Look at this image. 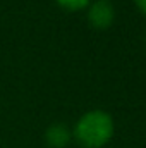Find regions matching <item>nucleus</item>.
I'll use <instances>...</instances> for the list:
<instances>
[{
  "label": "nucleus",
  "mask_w": 146,
  "mask_h": 148,
  "mask_svg": "<svg viewBox=\"0 0 146 148\" xmlns=\"http://www.w3.org/2000/svg\"><path fill=\"white\" fill-rule=\"evenodd\" d=\"M115 19V10L107 0H96L88 7V23L95 29H107Z\"/></svg>",
  "instance_id": "nucleus-2"
},
{
  "label": "nucleus",
  "mask_w": 146,
  "mask_h": 148,
  "mask_svg": "<svg viewBox=\"0 0 146 148\" xmlns=\"http://www.w3.org/2000/svg\"><path fill=\"white\" fill-rule=\"evenodd\" d=\"M59 7L65 9V10H71V12H76V10H83L89 5V0H55Z\"/></svg>",
  "instance_id": "nucleus-4"
},
{
  "label": "nucleus",
  "mask_w": 146,
  "mask_h": 148,
  "mask_svg": "<svg viewBox=\"0 0 146 148\" xmlns=\"http://www.w3.org/2000/svg\"><path fill=\"white\" fill-rule=\"evenodd\" d=\"M134 3H136V7L146 16V0H134Z\"/></svg>",
  "instance_id": "nucleus-5"
},
{
  "label": "nucleus",
  "mask_w": 146,
  "mask_h": 148,
  "mask_svg": "<svg viewBox=\"0 0 146 148\" xmlns=\"http://www.w3.org/2000/svg\"><path fill=\"white\" fill-rule=\"evenodd\" d=\"M72 140V131L64 122H53L45 129V143L50 148H65Z\"/></svg>",
  "instance_id": "nucleus-3"
},
{
  "label": "nucleus",
  "mask_w": 146,
  "mask_h": 148,
  "mask_svg": "<svg viewBox=\"0 0 146 148\" xmlns=\"http://www.w3.org/2000/svg\"><path fill=\"white\" fill-rule=\"evenodd\" d=\"M115 131L113 119L107 110L84 112L72 129L74 140L83 148H102L112 140Z\"/></svg>",
  "instance_id": "nucleus-1"
}]
</instances>
